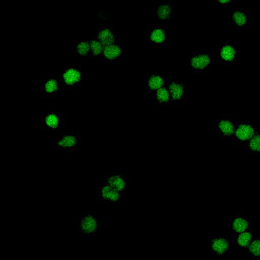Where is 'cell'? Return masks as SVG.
<instances>
[{
  "label": "cell",
  "instance_id": "6da1fadb",
  "mask_svg": "<svg viewBox=\"0 0 260 260\" xmlns=\"http://www.w3.org/2000/svg\"><path fill=\"white\" fill-rule=\"evenodd\" d=\"M231 244L225 237L217 236L213 238L209 244L211 254L218 259H224L231 251Z\"/></svg>",
  "mask_w": 260,
  "mask_h": 260
},
{
  "label": "cell",
  "instance_id": "7a4b0ae2",
  "mask_svg": "<svg viewBox=\"0 0 260 260\" xmlns=\"http://www.w3.org/2000/svg\"><path fill=\"white\" fill-rule=\"evenodd\" d=\"M62 81L56 75H49L43 81L41 85L42 92L48 96H55L62 90Z\"/></svg>",
  "mask_w": 260,
  "mask_h": 260
},
{
  "label": "cell",
  "instance_id": "3957f363",
  "mask_svg": "<svg viewBox=\"0 0 260 260\" xmlns=\"http://www.w3.org/2000/svg\"><path fill=\"white\" fill-rule=\"evenodd\" d=\"M79 142H80L79 134L75 132H66L61 134L58 137L56 144L61 151H70L74 149L79 144Z\"/></svg>",
  "mask_w": 260,
  "mask_h": 260
},
{
  "label": "cell",
  "instance_id": "277c9868",
  "mask_svg": "<svg viewBox=\"0 0 260 260\" xmlns=\"http://www.w3.org/2000/svg\"><path fill=\"white\" fill-rule=\"evenodd\" d=\"M61 81L67 87H76L81 82V71L76 66H67L61 74Z\"/></svg>",
  "mask_w": 260,
  "mask_h": 260
},
{
  "label": "cell",
  "instance_id": "5b68a950",
  "mask_svg": "<svg viewBox=\"0 0 260 260\" xmlns=\"http://www.w3.org/2000/svg\"><path fill=\"white\" fill-rule=\"evenodd\" d=\"M147 40L154 46H161L168 40V32L166 28L159 24L151 25L147 29Z\"/></svg>",
  "mask_w": 260,
  "mask_h": 260
},
{
  "label": "cell",
  "instance_id": "8992f818",
  "mask_svg": "<svg viewBox=\"0 0 260 260\" xmlns=\"http://www.w3.org/2000/svg\"><path fill=\"white\" fill-rule=\"evenodd\" d=\"M255 237L256 236L250 230L240 233V234H237L231 247L234 251L247 250L249 248V246L251 245V243L254 241Z\"/></svg>",
  "mask_w": 260,
  "mask_h": 260
},
{
  "label": "cell",
  "instance_id": "52a82bcc",
  "mask_svg": "<svg viewBox=\"0 0 260 260\" xmlns=\"http://www.w3.org/2000/svg\"><path fill=\"white\" fill-rule=\"evenodd\" d=\"M79 229L85 235H93L98 232L99 229V221L95 215L91 213L84 214L79 219Z\"/></svg>",
  "mask_w": 260,
  "mask_h": 260
},
{
  "label": "cell",
  "instance_id": "ba28073f",
  "mask_svg": "<svg viewBox=\"0 0 260 260\" xmlns=\"http://www.w3.org/2000/svg\"><path fill=\"white\" fill-rule=\"evenodd\" d=\"M41 123L44 128L49 130H56L63 126V117L56 112H49L42 117Z\"/></svg>",
  "mask_w": 260,
  "mask_h": 260
},
{
  "label": "cell",
  "instance_id": "9c48e42d",
  "mask_svg": "<svg viewBox=\"0 0 260 260\" xmlns=\"http://www.w3.org/2000/svg\"><path fill=\"white\" fill-rule=\"evenodd\" d=\"M124 55V49L116 42L107 46H104L102 57L108 62H115Z\"/></svg>",
  "mask_w": 260,
  "mask_h": 260
},
{
  "label": "cell",
  "instance_id": "30bf717a",
  "mask_svg": "<svg viewBox=\"0 0 260 260\" xmlns=\"http://www.w3.org/2000/svg\"><path fill=\"white\" fill-rule=\"evenodd\" d=\"M106 184L120 192L121 194L126 192L128 189V183L127 180L120 174H110L106 177Z\"/></svg>",
  "mask_w": 260,
  "mask_h": 260
},
{
  "label": "cell",
  "instance_id": "8fae6325",
  "mask_svg": "<svg viewBox=\"0 0 260 260\" xmlns=\"http://www.w3.org/2000/svg\"><path fill=\"white\" fill-rule=\"evenodd\" d=\"M99 197L105 202L112 203L118 201L121 198V193L105 183L99 187Z\"/></svg>",
  "mask_w": 260,
  "mask_h": 260
},
{
  "label": "cell",
  "instance_id": "7c38bea8",
  "mask_svg": "<svg viewBox=\"0 0 260 260\" xmlns=\"http://www.w3.org/2000/svg\"><path fill=\"white\" fill-rule=\"evenodd\" d=\"M209 63H210V56L206 52H203V51L196 52L189 59L190 66L197 70L207 67L209 65Z\"/></svg>",
  "mask_w": 260,
  "mask_h": 260
},
{
  "label": "cell",
  "instance_id": "4fadbf2b",
  "mask_svg": "<svg viewBox=\"0 0 260 260\" xmlns=\"http://www.w3.org/2000/svg\"><path fill=\"white\" fill-rule=\"evenodd\" d=\"M249 228H250L249 219L242 214L236 215L230 222V231L235 235L249 231Z\"/></svg>",
  "mask_w": 260,
  "mask_h": 260
},
{
  "label": "cell",
  "instance_id": "5bb4252c",
  "mask_svg": "<svg viewBox=\"0 0 260 260\" xmlns=\"http://www.w3.org/2000/svg\"><path fill=\"white\" fill-rule=\"evenodd\" d=\"M235 136L238 140H250L254 133V127L250 123H241L239 125H236L235 128Z\"/></svg>",
  "mask_w": 260,
  "mask_h": 260
},
{
  "label": "cell",
  "instance_id": "9a60e30c",
  "mask_svg": "<svg viewBox=\"0 0 260 260\" xmlns=\"http://www.w3.org/2000/svg\"><path fill=\"white\" fill-rule=\"evenodd\" d=\"M96 39L104 45H110L115 43V32L111 27L108 26H103L99 29Z\"/></svg>",
  "mask_w": 260,
  "mask_h": 260
},
{
  "label": "cell",
  "instance_id": "2e32d148",
  "mask_svg": "<svg viewBox=\"0 0 260 260\" xmlns=\"http://www.w3.org/2000/svg\"><path fill=\"white\" fill-rule=\"evenodd\" d=\"M236 128V124L230 117H221L217 122V129L223 135H229L234 133Z\"/></svg>",
  "mask_w": 260,
  "mask_h": 260
},
{
  "label": "cell",
  "instance_id": "e0dca14e",
  "mask_svg": "<svg viewBox=\"0 0 260 260\" xmlns=\"http://www.w3.org/2000/svg\"><path fill=\"white\" fill-rule=\"evenodd\" d=\"M146 86L149 89H152L155 91L165 86V78L160 74H152L148 76L146 80Z\"/></svg>",
  "mask_w": 260,
  "mask_h": 260
},
{
  "label": "cell",
  "instance_id": "ac0fdd59",
  "mask_svg": "<svg viewBox=\"0 0 260 260\" xmlns=\"http://www.w3.org/2000/svg\"><path fill=\"white\" fill-rule=\"evenodd\" d=\"M246 256L254 260L260 259V237H255L254 241L246 250Z\"/></svg>",
  "mask_w": 260,
  "mask_h": 260
},
{
  "label": "cell",
  "instance_id": "d6986e66",
  "mask_svg": "<svg viewBox=\"0 0 260 260\" xmlns=\"http://www.w3.org/2000/svg\"><path fill=\"white\" fill-rule=\"evenodd\" d=\"M168 89L170 91L171 99L179 101V100L184 98V94H185L184 93V88H183V86L180 82H178V81L171 82L168 86Z\"/></svg>",
  "mask_w": 260,
  "mask_h": 260
},
{
  "label": "cell",
  "instance_id": "ffe728a7",
  "mask_svg": "<svg viewBox=\"0 0 260 260\" xmlns=\"http://www.w3.org/2000/svg\"><path fill=\"white\" fill-rule=\"evenodd\" d=\"M219 55L224 61H233L235 59V48L230 43H224L220 46Z\"/></svg>",
  "mask_w": 260,
  "mask_h": 260
},
{
  "label": "cell",
  "instance_id": "44dd1931",
  "mask_svg": "<svg viewBox=\"0 0 260 260\" xmlns=\"http://www.w3.org/2000/svg\"><path fill=\"white\" fill-rule=\"evenodd\" d=\"M172 13V7L168 2H160L155 6V14L160 19H167Z\"/></svg>",
  "mask_w": 260,
  "mask_h": 260
},
{
  "label": "cell",
  "instance_id": "7402d4cb",
  "mask_svg": "<svg viewBox=\"0 0 260 260\" xmlns=\"http://www.w3.org/2000/svg\"><path fill=\"white\" fill-rule=\"evenodd\" d=\"M231 16H232V20L234 21V23L238 26H242V25L246 24V22L248 21V15L242 9L234 10Z\"/></svg>",
  "mask_w": 260,
  "mask_h": 260
},
{
  "label": "cell",
  "instance_id": "603a6c76",
  "mask_svg": "<svg viewBox=\"0 0 260 260\" xmlns=\"http://www.w3.org/2000/svg\"><path fill=\"white\" fill-rule=\"evenodd\" d=\"M73 51L75 54L79 56H85L90 54V46H89V41H80L76 43L73 47Z\"/></svg>",
  "mask_w": 260,
  "mask_h": 260
},
{
  "label": "cell",
  "instance_id": "cb8c5ba5",
  "mask_svg": "<svg viewBox=\"0 0 260 260\" xmlns=\"http://www.w3.org/2000/svg\"><path fill=\"white\" fill-rule=\"evenodd\" d=\"M89 46H90V54H92L94 56H102L103 55L104 45L96 38L90 39Z\"/></svg>",
  "mask_w": 260,
  "mask_h": 260
},
{
  "label": "cell",
  "instance_id": "d4e9b609",
  "mask_svg": "<svg viewBox=\"0 0 260 260\" xmlns=\"http://www.w3.org/2000/svg\"><path fill=\"white\" fill-rule=\"evenodd\" d=\"M154 98L158 103H167L171 100V94L168 87L164 86L154 91Z\"/></svg>",
  "mask_w": 260,
  "mask_h": 260
},
{
  "label": "cell",
  "instance_id": "484cf974",
  "mask_svg": "<svg viewBox=\"0 0 260 260\" xmlns=\"http://www.w3.org/2000/svg\"><path fill=\"white\" fill-rule=\"evenodd\" d=\"M249 146L255 151H260V133L254 134L249 140Z\"/></svg>",
  "mask_w": 260,
  "mask_h": 260
}]
</instances>
